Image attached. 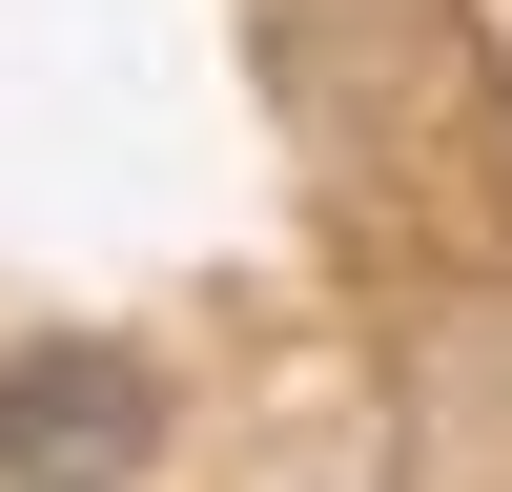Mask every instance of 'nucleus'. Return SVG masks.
<instances>
[]
</instances>
